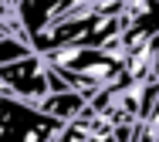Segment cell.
<instances>
[{
	"mask_svg": "<svg viewBox=\"0 0 159 142\" xmlns=\"http://www.w3.org/2000/svg\"><path fill=\"white\" fill-rule=\"evenodd\" d=\"M61 129L64 122L44 115L37 105L0 95V142H51Z\"/></svg>",
	"mask_w": 159,
	"mask_h": 142,
	"instance_id": "cell-1",
	"label": "cell"
},
{
	"mask_svg": "<svg viewBox=\"0 0 159 142\" xmlns=\"http://www.w3.org/2000/svg\"><path fill=\"white\" fill-rule=\"evenodd\" d=\"M44 58L41 54H27L20 61H10L0 68V81H3V91L27 102V105H37L44 95H48V78H44Z\"/></svg>",
	"mask_w": 159,
	"mask_h": 142,
	"instance_id": "cell-2",
	"label": "cell"
},
{
	"mask_svg": "<svg viewBox=\"0 0 159 142\" xmlns=\"http://www.w3.org/2000/svg\"><path fill=\"white\" fill-rule=\"evenodd\" d=\"M37 108L44 112V115H51V118H58V122H75L85 108H88V95H81V91H61V95H44L41 102H37Z\"/></svg>",
	"mask_w": 159,
	"mask_h": 142,
	"instance_id": "cell-3",
	"label": "cell"
},
{
	"mask_svg": "<svg viewBox=\"0 0 159 142\" xmlns=\"http://www.w3.org/2000/svg\"><path fill=\"white\" fill-rule=\"evenodd\" d=\"M27 54H34V47H31L27 37H14V34L0 37V68L10 64V61H20V58H27Z\"/></svg>",
	"mask_w": 159,
	"mask_h": 142,
	"instance_id": "cell-4",
	"label": "cell"
},
{
	"mask_svg": "<svg viewBox=\"0 0 159 142\" xmlns=\"http://www.w3.org/2000/svg\"><path fill=\"white\" fill-rule=\"evenodd\" d=\"M149 78L159 81V34L149 37Z\"/></svg>",
	"mask_w": 159,
	"mask_h": 142,
	"instance_id": "cell-5",
	"label": "cell"
},
{
	"mask_svg": "<svg viewBox=\"0 0 159 142\" xmlns=\"http://www.w3.org/2000/svg\"><path fill=\"white\" fill-rule=\"evenodd\" d=\"M7 34H10V31H7V27H3V24H0V37H7Z\"/></svg>",
	"mask_w": 159,
	"mask_h": 142,
	"instance_id": "cell-6",
	"label": "cell"
},
{
	"mask_svg": "<svg viewBox=\"0 0 159 142\" xmlns=\"http://www.w3.org/2000/svg\"><path fill=\"white\" fill-rule=\"evenodd\" d=\"M7 3H10V7H17V3H20V0H7Z\"/></svg>",
	"mask_w": 159,
	"mask_h": 142,
	"instance_id": "cell-7",
	"label": "cell"
}]
</instances>
